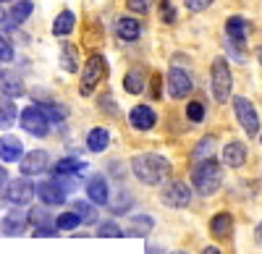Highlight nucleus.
<instances>
[{
    "label": "nucleus",
    "mask_w": 262,
    "mask_h": 254,
    "mask_svg": "<svg viewBox=\"0 0 262 254\" xmlns=\"http://www.w3.org/2000/svg\"><path fill=\"white\" fill-rule=\"evenodd\" d=\"M131 171H134V176L142 183L158 186L170 176V163H168V157H163L158 152H142V155H134V160H131Z\"/></svg>",
    "instance_id": "nucleus-1"
},
{
    "label": "nucleus",
    "mask_w": 262,
    "mask_h": 254,
    "mask_svg": "<svg viewBox=\"0 0 262 254\" xmlns=\"http://www.w3.org/2000/svg\"><path fill=\"white\" fill-rule=\"evenodd\" d=\"M191 183H194V192L200 197H212L223 183V168L221 163L210 160H200L191 171Z\"/></svg>",
    "instance_id": "nucleus-2"
},
{
    "label": "nucleus",
    "mask_w": 262,
    "mask_h": 254,
    "mask_svg": "<svg viewBox=\"0 0 262 254\" xmlns=\"http://www.w3.org/2000/svg\"><path fill=\"white\" fill-rule=\"evenodd\" d=\"M210 76H212V97L217 102H226L231 97V89H233V74H231V66L223 55H217L212 60Z\"/></svg>",
    "instance_id": "nucleus-3"
},
{
    "label": "nucleus",
    "mask_w": 262,
    "mask_h": 254,
    "mask_svg": "<svg viewBox=\"0 0 262 254\" xmlns=\"http://www.w3.org/2000/svg\"><path fill=\"white\" fill-rule=\"evenodd\" d=\"M226 39L228 50L236 60H244V45H247V18L244 16H231L226 21Z\"/></svg>",
    "instance_id": "nucleus-4"
},
{
    "label": "nucleus",
    "mask_w": 262,
    "mask_h": 254,
    "mask_svg": "<svg viewBox=\"0 0 262 254\" xmlns=\"http://www.w3.org/2000/svg\"><path fill=\"white\" fill-rule=\"evenodd\" d=\"M160 202L168 204V207H173V210L189 207V204H191V189H189V183L176 181V178L168 181V183L163 186V192H160Z\"/></svg>",
    "instance_id": "nucleus-5"
},
{
    "label": "nucleus",
    "mask_w": 262,
    "mask_h": 254,
    "mask_svg": "<svg viewBox=\"0 0 262 254\" xmlns=\"http://www.w3.org/2000/svg\"><path fill=\"white\" fill-rule=\"evenodd\" d=\"M105 71H107L105 58H102V55H92L90 60H86L84 71H81V87H79V92H81L84 97H90V95L95 92V87L102 81Z\"/></svg>",
    "instance_id": "nucleus-6"
},
{
    "label": "nucleus",
    "mask_w": 262,
    "mask_h": 254,
    "mask_svg": "<svg viewBox=\"0 0 262 254\" xmlns=\"http://www.w3.org/2000/svg\"><path fill=\"white\" fill-rule=\"evenodd\" d=\"M18 118H21V129H24L27 134H32V136H48L50 121H48L45 113L37 108V105H29V108H24V110L18 113Z\"/></svg>",
    "instance_id": "nucleus-7"
},
{
    "label": "nucleus",
    "mask_w": 262,
    "mask_h": 254,
    "mask_svg": "<svg viewBox=\"0 0 262 254\" xmlns=\"http://www.w3.org/2000/svg\"><path fill=\"white\" fill-rule=\"evenodd\" d=\"M233 113H236L238 123H242V129L247 131V136L259 134V116H257V110H254L252 100H247V97H233Z\"/></svg>",
    "instance_id": "nucleus-8"
},
{
    "label": "nucleus",
    "mask_w": 262,
    "mask_h": 254,
    "mask_svg": "<svg viewBox=\"0 0 262 254\" xmlns=\"http://www.w3.org/2000/svg\"><path fill=\"white\" fill-rule=\"evenodd\" d=\"M191 87H194V81H191L189 71H184V68H179V66H173V68L168 71V92H170L173 100L189 97V95H191Z\"/></svg>",
    "instance_id": "nucleus-9"
},
{
    "label": "nucleus",
    "mask_w": 262,
    "mask_h": 254,
    "mask_svg": "<svg viewBox=\"0 0 262 254\" xmlns=\"http://www.w3.org/2000/svg\"><path fill=\"white\" fill-rule=\"evenodd\" d=\"M34 194H37V186L29 178H16V181H11L6 186V199L11 204H16V207L18 204H29L34 199Z\"/></svg>",
    "instance_id": "nucleus-10"
},
{
    "label": "nucleus",
    "mask_w": 262,
    "mask_h": 254,
    "mask_svg": "<svg viewBox=\"0 0 262 254\" xmlns=\"http://www.w3.org/2000/svg\"><path fill=\"white\" fill-rule=\"evenodd\" d=\"M48 165H50V155L45 150H32L18 160V168L24 176H39L42 171H48Z\"/></svg>",
    "instance_id": "nucleus-11"
},
{
    "label": "nucleus",
    "mask_w": 262,
    "mask_h": 254,
    "mask_svg": "<svg viewBox=\"0 0 262 254\" xmlns=\"http://www.w3.org/2000/svg\"><path fill=\"white\" fill-rule=\"evenodd\" d=\"M128 123H131L134 131H149V129H155L158 116H155V110H152L149 105H134L131 113H128Z\"/></svg>",
    "instance_id": "nucleus-12"
},
{
    "label": "nucleus",
    "mask_w": 262,
    "mask_h": 254,
    "mask_svg": "<svg viewBox=\"0 0 262 254\" xmlns=\"http://www.w3.org/2000/svg\"><path fill=\"white\" fill-rule=\"evenodd\" d=\"M37 197H39V202L45 204V207H55V204H63L66 202V192L58 186L55 178L37 183Z\"/></svg>",
    "instance_id": "nucleus-13"
},
{
    "label": "nucleus",
    "mask_w": 262,
    "mask_h": 254,
    "mask_svg": "<svg viewBox=\"0 0 262 254\" xmlns=\"http://www.w3.org/2000/svg\"><path fill=\"white\" fill-rule=\"evenodd\" d=\"M116 34L123 42H137L142 37V24L134 16H118L116 18Z\"/></svg>",
    "instance_id": "nucleus-14"
},
{
    "label": "nucleus",
    "mask_w": 262,
    "mask_h": 254,
    "mask_svg": "<svg viewBox=\"0 0 262 254\" xmlns=\"http://www.w3.org/2000/svg\"><path fill=\"white\" fill-rule=\"evenodd\" d=\"M27 223H29L27 213H21V210H11V213L0 220V230H3L6 236H18V234H24Z\"/></svg>",
    "instance_id": "nucleus-15"
},
{
    "label": "nucleus",
    "mask_w": 262,
    "mask_h": 254,
    "mask_svg": "<svg viewBox=\"0 0 262 254\" xmlns=\"http://www.w3.org/2000/svg\"><path fill=\"white\" fill-rule=\"evenodd\" d=\"M24 157V144H21V139L6 134V136H0V160L3 163H16Z\"/></svg>",
    "instance_id": "nucleus-16"
},
{
    "label": "nucleus",
    "mask_w": 262,
    "mask_h": 254,
    "mask_svg": "<svg viewBox=\"0 0 262 254\" xmlns=\"http://www.w3.org/2000/svg\"><path fill=\"white\" fill-rule=\"evenodd\" d=\"M86 197H90L92 204H107V199H111V189H107V181L102 176H95L86 181Z\"/></svg>",
    "instance_id": "nucleus-17"
},
{
    "label": "nucleus",
    "mask_w": 262,
    "mask_h": 254,
    "mask_svg": "<svg viewBox=\"0 0 262 254\" xmlns=\"http://www.w3.org/2000/svg\"><path fill=\"white\" fill-rule=\"evenodd\" d=\"M247 144L244 142H228L226 147H223V163L228 165V168H242L244 163H247Z\"/></svg>",
    "instance_id": "nucleus-18"
},
{
    "label": "nucleus",
    "mask_w": 262,
    "mask_h": 254,
    "mask_svg": "<svg viewBox=\"0 0 262 254\" xmlns=\"http://www.w3.org/2000/svg\"><path fill=\"white\" fill-rule=\"evenodd\" d=\"M27 92L24 87V81H21V76H16L13 71H3L0 74V95H6V97H21Z\"/></svg>",
    "instance_id": "nucleus-19"
},
{
    "label": "nucleus",
    "mask_w": 262,
    "mask_h": 254,
    "mask_svg": "<svg viewBox=\"0 0 262 254\" xmlns=\"http://www.w3.org/2000/svg\"><path fill=\"white\" fill-rule=\"evenodd\" d=\"M74 27H76L74 11H60V13L55 16V21H53V34H55V37H69V34L74 32Z\"/></svg>",
    "instance_id": "nucleus-20"
},
{
    "label": "nucleus",
    "mask_w": 262,
    "mask_h": 254,
    "mask_svg": "<svg viewBox=\"0 0 262 254\" xmlns=\"http://www.w3.org/2000/svg\"><path fill=\"white\" fill-rule=\"evenodd\" d=\"M144 87H147V79H144V71H142V68L126 71V76H123V89H126L128 95H142Z\"/></svg>",
    "instance_id": "nucleus-21"
},
{
    "label": "nucleus",
    "mask_w": 262,
    "mask_h": 254,
    "mask_svg": "<svg viewBox=\"0 0 262 254\" xmlns=\"http://www.w3.org/2000/svg\"><path fill=\"white\" fill-rule=\"evenodd\" d=\"M231 230H233V218H231V213H217V215L210 220V234H212L215 239H226Z\"/></svg>",
    "instance_id": "nucleus-22"
},
{
    "label": "nucleus",
    "mask_w": 262,
    "mask_h": 254,
    "mask_svg": "<svg viewBox=\"0 0 262 254\" xmlns=\"http://www.w3.org/2000/svg\"><path fill=\"white\" fill-rule=\"evenodd\" d=\"M107 144H111V134H107V129H92L90 134H86V150L90 152H102L107 150Z\"/></svg>",
    "instance_id": "nucleus-23"
},
{
    "label": "nucleus",
    "mask_w": 262,
    "mask_h": 254,
    "mask_svg": "<svg viewBox=\"0 0 262 254\" xmlns=\"http://www.w3.org/2000/svg\"><path fill=\"white\" fill-rule=\"evenodd\" d=\"M84 168H86V163L79 160V157H63L53 165V173L55 176H76L79 171H84Z\"/></svg>",
    "instance_id": "nucleus-24"
},
{
    "label": "nucleus",
    "mask_w": 262,
    "mask_h": 254,
    "mask_svg": "<svg viewBox=\"0 0 262 254\" xmlns=\"http://www.w3.org/2000/svg\"><path fill=\"white\" fill-rule=\"evenodd\" d=\"M16 116H18L16 102H13L11 97H6V95H0V129H8V126H13V123H16Z\"/></svg>",
    "instance_id": "nucleus-25"
},
{
    "label": "nucleus",
    "mask_w": 262,
    "mask_h": 254,
    "mask_svg": "<svg viewBox=\"0 0 262 254\" xmlns=\"http://www.w3.org/2000/svg\"><path fill=\"white\" fill-rule=\"evenodd\" d=\"M32 11H34V3H32V0H16L13 8H11V21H8V24H11V27L24 24V21L32 16Z\"/></svg>",
    "instance_id": "nucleus-26"
},
{
    "label": "nucleus",
    "mask_w": 262,
    "mask_h": 254,
    "mask_svg": "<svg viewBox=\"0 0 262 254\" xmlns=\"http://www.w3.org/2000/svg\"><path fill=\"white\" fill-rule=\"evenodd\" d=\"M37 108L48 116V121H63V118H66V113H69V110L63 108V105H58V102H53V100L37 102Z\"/></svg>",
    "instance_id": "nucleus-27"
},
{
    "label": "nucleus",
    "mask_w": 262,
    "mask_h": 254,
    "mask_svg": "<svg viewBox=\"0 0 262 254\" xmlns=\"http://www.w3.org/2000/svg\"><path fill=\"white\" fill-rule=\"evenodd\" d=\"M76 55H79V50H76L74 45H66V48H63V53H60V66H63V71H69V74L79 71Z\"/></svg>",
    "instance_id": "nucleus-28"
},
{
    "label": "nucleus",
    "mask_w": 262,
    "mask_h": 254,
    "mask_svg": "<svg viewBox=\"0 0 262 254\" xmlns=\"http://www.w3.org/2000/svg\"><path fill=\"white\" fill-rule=\"evenodd\" d=\"M212 150H215V136H205V139H200V144L194 147V160H196V163H200V160H210Z\"/></svg>",
    "instance_id": "nucleus-29"
},
{
    "label": "nucleus",
    "mask_w": 262,
    "mask_h": 254,
    "mask_svg": "<svg viewBox=\"0 0 262 254\" xmlns=\"http://www.w3.org/2000/svg\"><path fill=\"white\" fill-rule=\"evenodd\" d=\"M131 225H134L128 230L131 236H147L152 230V218L149 215H137V218H131Z\"/></svg>",
    "instance_id": "nucleus-30"
},
{
    "label": "nucleus",
    "mask_w": 262,
    "mask_h": 254,
    "mask_svg": "<svg viewBox=\"0 0 262 254\" xmlns=\"http://www.w3.org/2000/svg\"><path fill=\"white\" fill-rule=\"evenodd\" d=\"M79 223H81V218L74 213V210H71V213H60V215L55 218V228H58V230H74Z\"/></svg>",
    "instance_id": "nucleus-31"
},
{
    "label": "nucleus",
    "mask_w": 262,
    "mask_h": 254,
    "mask_svg": "<svg viewBox=\"0 0 262 254\" xmlns=\"http://www.w3.org/2000/svg\"><path fill=\"white\" fill-rule=\"evenodd\" d=\"M158 13H160V21H163V24H176V18H179V11H176V6H173L170 0H160Z\"/></svg>",
    "instance_id": "nucleus-32"
},
{
    "label": "nucleus",
    "mask_w": 262,
    "mask_h": 254,
    "mask_svg": "<svg viewBox=\"0 0 262 254\" xmlns=\"http://www.w3.org/2000/svg\"><path fill=\"white\" fill-rule=\"evenodd\" d=\"M205 116H207V110H205V105H202L200 100H191V102L186 105V118H189L191 123H202Z\"/></svg>",
    "instance_id": "nucleus-33"
},
{
    "label": "nucleus",
    "mask_w": 262,
    "mask_h": 254,
    "mask_svg": "<svg viewBox=\"0 0 262 254\" xmlns=\"http://www.w3.org/2000/svg\"><path fill=\"white\" fill-rule=\"evenodd\" d=\"M29 220L34 223V228H39V225H55V220L50 218V213L45 207H34L32 213H29Z\"/></svg>",
    "instance_id": "nucleus-34"
},
{
    "label": "nucleus",
    "mask_w": 262,
    "mask_h": 254,
    "mask_svg": "<svg viewBox=\"0 0 262 254\" xmlns=\"http://www.w3.org/2000/svg\"><path fill=\"white\" fill-rule=\"evenodd\" d=\"M74 213L81 218V223H95V207L90 202H74Z\"/></svg>",
    "instance_id": "nucleus-35"
},
{
    "label": "nucleus",
    "mask_w": 262,
    "mask_h": 254,
    "mask_svg": "<svg viewBox=\"0 0 262 254\" xmlns=\"http://www.w3.org/2000/svg\"><path fill=\"white\" fill-rule=\"evenodd\" d=\"M97 236H100V239H121L123 230H121V225H116V223H100V225H97Z\"/></svg>",
    "instance_id": "nucleus-36"
},
{
    "label": "nucleus",
    "mask_w": 262,
    "mask_h": 254,
    "mask_svg": "<svg viewBox=\"0 0 262 254\" xmlns=\"http://www.w3.org/2000/svg\"><path fill=\"white\" fill-rule=\"evenodd\" d=\"M126 6H128L131 13H142L144 16L152 8V0H126Z\"/></svg>",
    "instance_id": "nucleus-37"
},
{
    "label": "nucleus",
    "mask_w": 262,
    "mask_h": 254,
    "mask_svg": "<svg viewBox=\"0 0 262 254\" xmlns=\"http://www.w3.org/2000/svg\"><path fill=\"white\" fill-rule=\"evenodd\" d=\"M184 6L191 13H202V11H207L212 6V0H184Z\"/></svg>",
    "instance_id": "nucleus-38"
},
{
    "label": "nucleus",
    "mask_w": 262,
    "mask_h": 254,
    "mask_svg": "<svg viewBox=\"0 0 262 254\" xmlns=\"http://www.w3.org/2000/svg\"><path fill=\"white\" fill-rule=\"evenodd\" d=\"M131 207V194H118V199L111 204V210H113V213H126V210Z\"/></svg>",
    "instance_id": "nucleus-39"
},
{
    "label": "nucleus",
    "mask_w": 262,
    "mask_h": 254,
    "mask_svg": "<svg viewBox=\"0 0 262 254\" xmlns=\"http://www.w3.org/2000/svg\"><path fill=\"white\" fill-rule=\"evenodd\" d=\"M0 60H13V45L8 42V37H3L0 34Z\"/></svg>",
    "instance_id": "nucleus-40"
},
{
    "label": "nucleus",
    "mask_w": 262,
    "mask_h": 254,
    "mask_svg": "<svg viewBox=\"0 0 262 254\" xmlns=\"http://www.w3.org/2000/svg\"><path fill=\"white\" fill-rule=\"evenodd\" d=\"M55 181H58V186L63 189L66 194H69L71 189H76V178L74 176H55Z\"/></svg>",
    "instance_id": "nucleus-41"
},
{
    "label": "nucleus",
    "mask_w": 262,
    "mask_h": 254,
    "mask_svg": "<svg viewBox=\"0 0 262 254\" xmlns=\"http://www.w3.org/2000/svg\"><path fill=\"white\" fill-rule=\"evenodd\" d=\"M97 105H100L102 110H107V113H111V116H116V113H118V110H116V102H113V97H111V95H105V97H100V102H97Z\"/></svg>",
    "instance_id": "nucleus-42"
},
{
    "label": "nucleus",
    "mask_w": 262,
    "mask_h": 254,
    "mask_svg": "<svg viewBox=\"0 0 262 254\" xmlns=\"http://www.w3.org/2000/svg\"><path fill=\"white\" fill-rule=\"evenodd\" d=\"M55 234H58L55 225H39V228H34V236H37V239H42V236H55Z\"/></svg>",
    "instance_id": "nucleus-43"
},
{
    "label": "nucleus",
    "mask_w": 262,
    "mask_h": 254,
    "mask_svg": "<svg viewBox=\"0 0 262 254\" xmlns=\"http://www.w3.org/2000/svg\"><path fill=\"white\" fill-rule=\"evenodd\" d=\"M3 186H8V173H6V168L0 165V189H3Z\"/></svg>",
    "instance_id": "nucleus-44"
},
{
    "label": "nucleus",
    "mask_w": 262,
    "mask_h": 254,
    "mask_svg": "<svg viewBox=\"0 0 262 254\" xmlns=\"http://www.w3.org/2000/svg\"><path fill=\"white\" fill-rule=\"evenodd\" d=\"M254 239H257V246L262 249V225H257V230H254Z\"/></svg>",
    "instance_id": "nucleus-45"
},
{
    "label": "nucleus",
    "mask_w": 262,
    "mask_h": 254,
    "mask_svg": "<svg viewBox=\"0 0 262 254\" xmlns=\"http://www.w3.org/2000/svg\"><path fill=\"white\" fill-rule=\"evenodd\" d=\"M147 254H165L160 246H147Z\"/></svg>",
    "instance_id": "nucleus-46"
},
{
    "label": "nucleus",
    "mask_w": 262,
    "mask_h": 254,
    "mask_svg": "<svg viewBox=\"0 0 262 254\" xmlns=\"http://www.w3.org/2000/svg\"><path fill=\"white\" fill-rule=\"evenodd\" d=\"M202 254H221V249H215V246H205Z\"/></svg>",
    "instance_id": "nucleus-47"
},
{
    "label": "nucleus",
    "mask_w": 262,
    "mask_h": 254,
    "mask_svg": "<svg viewBox=\"0 0 262 254\" xmlns=\"http://www.w3.org/2000/svg\"><path fill=\"white\" fill-rule=\"evenodd\" d=\"M0 21H6V11H3V6H0Z\"/></svg>",
    "instance_id": "nucleus-48"
},
{
    "label": "nucleus",
    "mask_w": 262,
    "mask_h": 254,
    "mask_svg": "<svg viewBox=\"0 0 262 254\" xmlns=\"http://www.w3.org/2000/svg\"><path fill=\"white\" fill-rule=\"evenodd\" d=\"M257 58H259V63H262V48H259V50H257Z\"/></svg>",
    "instance_id": "nucleus-49"
},
{
    "label": "nucleus",
    "mask_w": 262,
    "mask_h": 254,
    "mask_svg": "<svg viewBox=\"0 0 262 254\" xmlns=\"http://www.w3.org/2000/svg\"><path fill=\"white\" fill-rule=\"evenodd\" d=\"M173 254H186V251H173Z\"/></svg>",
    "instance_id": "nucleus-50"
},
{
    "label": "nucleus",
    "mask_w": 262,
    "mask_h": 254,
    "mask_svg": "<svg viewBox=\"0 0 262 254\" xmlns=\"http://www.w3.org/2000/svg\"><path fill=\"white\" fill-rule=\"evenodd\" d=\"M259 142H262V136H259Z\"/></svg>",
    "instance_id": "nucleus-51"
},
{
    "label": "nucleus",
    "mask_w": 262,
    "mask_h": 254,
    "mask_svg": "<svg viewBox=\"0 0 262 254\" xmlns=\"http://www.w3.org/2000/svg\"><path fill=\"white\" fill-rule=\"evenodd\" d=\"M0 74H3V71H0Z\"/></svg>",
    "instance_id": "nucleus-52"
}]
</instances>
